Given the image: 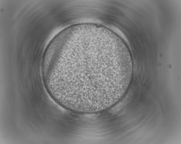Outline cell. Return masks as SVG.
Listing matches in <instances>:
<instances>
[{"label":"cell","mask_w":181,"mask_h":144,"mask_svg":"<svg viewBox=\"0 0 181 144\" xmlns=\"http://www.w3.org/2000/svg\"><path fill=\"white\" fill-rule=\"evenodd\" d=\"M132 65L124 43L111 33L85 29L66 36L48 71L52 89L73 105L111 103L127 89Z\"/></svg>","instance_id":"cell-1"}]
</instances>
